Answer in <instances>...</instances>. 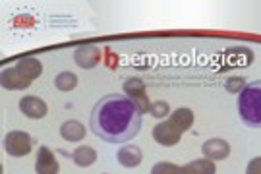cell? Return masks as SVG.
Masks as SVG:
<instances>
[{
    "mask_svg": "<svg viewBox=\"0 0 261 174\" xmlns=\"http://www.w3.org/2000/svg\"><path fill=\"white\" fill-rule=\"evenodd\" d=\"M89 128L107 143H126L140 134L141 112L126 95L111 93L95 103Z\"/></svg>",
    "mask_w": 261,
    "mask_h": 174,
    "instance_id": "6da1fadb",
    "label": "cell"
},
{
    "mask_svg": "<svg viewBox=\"0 0 261 174\" xmlns=\"http://www.w3.org/2000/svg\"><path fill=\"white\" fill-rule=\"evenodd\" d=\"M192 124H194V112L186 107L178 109L174 112H170L168 118L159 122L153 128V139L165 147L176 145V143H180L182 136L192 128Z\"/></svg>",
    "mask_w": 261,
    "mask_h": 174,
    "instance_id": "7a4b0ae2",
    "label": "cell"
},
{
    "mask_svg": "<svg viewBox=\"0 0 261 174\" xmlns=\"http://www.w3.org/2000/svg\"><path fill=\"white\" fill-rule=\"evenodd\" d=\"M41 73H43V64L39 62L37 58L28 56V58H21L16 66L2 70L0 82H2L4 89L18 91V89L29 87L33 83V80H37Z\"/></svg>",
    "mask_w": 261,
    "mask_h": 174,
    "instance_id": "3957f363",
    "label": "cell"
},
{
    "mask_svg": "<svg viewBox=\"0 0 261 174\" xmlns=\"http://www.w3.org/2000/svg\"><path fill=\"white\" fill-rule=\"evenodd\" d=\"M238 114L246 126L259 128L261 126V85L259 82H252L238 93Z\"/></svg>",
    "mask_w": 261,
    "mask_h": 174,
    "instance_id": "277c9868",
    "label": "cell"
},
{
    "mask_svg": "<svg viewBox=\"0 0 261 174\" xmlns=\"http://www.w3.org/2000/svg\"><path fill=\"white\" fill-rule=\"evenodd\" d=\"M4 149L10 157H25L33 149V138L23 130H12L4 138Z\"/></svg>",
    "mask_w": 261,
    "mask_h": 174,
    "instance_id": "5b68a950",
    "label": "cell"
},
{
    "mask_svg": "<svg viewBox=\"0 0 261 174\" xmlns=\"http://www.w3.org/2000/svg\"><path fill=\"white\" fill-rule=\"evenodd\" d=\"M124 93L138 107V110H140L141 114L149 110L151 103H149V97H147V89H145V83L141 82L140 78H128L124 82Z\"/></svg>",
    "mask_w": 261,
    "mask_h": 174,
    "instance_id": "8992f818",
    "label": "cell"
},
{
    "mask_svg": "<svg viewBox=\"0 0 261 174\" xmlns=\"http://www.w3.org/2000/svg\"><path fill=\"white\" fill-rule=\"evenodd\" d=\"M101 48L95 45H82L75 48L74 53V60L75 64L80 66V68H85V70H91L95 66L99 64V60H101Z\"/></svg>",
    "mask_w": 261,
    "mask_h": 174,
    "instance_id": "52a82bcc",
    "label": "cell"
},
{
    "mask_svg": "<svg viewBox=\"0 0 261 174\" xmlns=\"http://www.w3.org/2000/svg\"><path fill=\"white\" fill-rule=\"evenodd\" d=\"M19 110L28 116V118H45L48 112V107L47 103L43 101L41 97L37 95H28V97H23L21 101H19Z\"/></svg>",
    "mask_w": 261,
    "mask_h": 174,
    "instance_id": "ba28073f",
    "label": "cell"
},
{
    "mask_svg": "<svg viewBox=\"0 0 261 174\" xmlns=\"http://www.w3.org/2000/svg\"><path fill=\"white\" fill-rule=\"evenodd\" d=\"M60 165L58 159L55 157V153L48 149L47 145L39 147L37 161H35V172L37 174H58Z\"/></svg>",
    "mask_w": 261,
    "mask_h": 174,
    "instance_id": "9c48e42d",
    "label": "cell"
},
{
    "mask_svg": "<svg viewBox=\"0 0 261 174\" xmlns=\"http://www.w3.org/2000/svg\"><path fill=\"white\" fill-rule=\"evenodd\" d=\"M201 153H203L205 159H211V161H223V159L230 155V143L221 138L207 139L205 143L201 145Z\"/></svg>",
    "mask_w": 261,
    "mask_h": 174,
    "instance_id": "30bf717a",
    "label": "cell"
},
{
    "mask_svg": "<svg viewBox=\"0 0 261 174\" xmlns=\"http://www.w3.org/2000/svg\"><path fill=\"white\" fill-rule=\"evenodd\" d=\"M224 60H226L224 68H246L253 62V53L246 46H236L226 53Z\"/></svg>",
    "mask_w": 261,
    "mask_h": 174,
    "instance_id": "8fae6325",
    "label": "cell"
},
{
    "mask_svg": "<svg viewBox=\"0 0 261 174\" xmlns=\"http://www.w3.org/2000/svg\"><path fill=\"white\" fill-rule=\"evenodd\" d=\"M116 159H118V163L122 166H126V168H136V166L141 165V161H143V153H141V149L138 145H122L118 149V153H116Z\"/></svg>",
    "mask_w": 261,
    "mask_h": 174,
    "instance_id": "7c38bea8",
    "label": "cell"
},
{
    "mask_svg": "<svg viewBox=\"0 0 261 174\" xmlns=\"http://www.w3.org/2000/svg\"><path fill=\"white\" fill-rule=\"evenodd\" d=\"M60 136L66 141L77 143V141H82L85 138V126L80 120H66L64 124L60 126Z\"/></svg>",
    "mask_w": 261,
    "mask_h": 174,
    "instance_id": "4fadbf2b",
    "label": "cell"
},
{
    "mask_svg": "<svg viewBox=\"0 0 261 174\" xmlns=\"http://www.w3.org/2000/svg\"><path fill=\"white\" fill-rule=\"evenodd\" d=\"M217 166L211 159H197L188 165L180 166V174H215Z\"/></svg>",
    "mask_w": 261,
    "mask_h": 174,
    "instance_id": "5bb4252c",
    "label": "cell"
},
{
    "mask_svg": "<svg viewBox=\"0 0 261 174\" xmlns=\"http://www.w3.org/2000/svg\"><path fill=\"white\" fill-rule=\"evenodd\" d=\"M72 161H74L77 166H91L97 161V151H95L93 147L89 145H80L74 149V153H72Z\"/></svg>",
    "mask_w": 261,
    "mask_h": 174,
    "instance_id": "9a60e30c",
    "label": "cell"
},
{
    "mask_svg": "<svg viewBox=\"0 0 261 174\" xmlns=\"http://www.w3.org/2000/svg\"><path fill=\"white\" fill-rule=\"evenodd\" d=\"M77 85V76L74 72H60L55 78V87L58 91H72Z\"/></svg>",
    "mask_w": 261,
    "mask_h": 174,
    "instance_id": "2e32d148",
    "label": "cell"
},
{
    "mask_svg": "<svg viewBox=\"0 0 261 174\" xmlns=\"http://www.w3.org/2000/svg\"><path fill=\"white\" fill-rule=\"evenodd\" d=\"M147 112L159 120L168 118V114H170V105H168L167 101H155L149 105V110H147Z\"/></svg>",
    "mask_w": 261,
    "mask_h": 174,
    "instance_id": "e0dca14e",
    "label": "cell"
},
{
    "mask_svg": "<svg viewBox=\"0 0 261 174\" xmlns=\"http://www.w3.org/2000/svg\"><path fill=\"white\" fill-rule=\"evenodd\" d=\"M246 85H248L246 78H240V76L228 78V80L224 82V87H226V91H228V93H234V95H238V93L242 91Z\"/></svg>",
    "mask_w": 261,
    "mask_h": 174,
    "instance_id": "ac0fdd59",
    "label": "cell"
},
{
    "mask_svg": "<svg viewBox=\"0 0 261 174\" xmlns=\"http://www.w3.org/2000/svg\"><path fill=\"white\" fill-rule=\"evenodd\" d=\"M151 174H180V168L168 161H161L157 165H153Z\"/></svg>",
    "mask_w": 261,
    "mask_h": 174,
    "instance_id": "d6986e66",
    "label": "cell"
},
{
    "mask_svg": "<svg viewBox=\"0 0 261 174\" xmlns=\"http://www.w3.org/2000/svg\"><path fill=\"white\" fill-rule=\"evenodd\" d=\"M261 172V157H253L252 161L248 163L246 174H259Z\"/></svg>",
    "mask_w": 261,
    "mask_h": 174,
    "instance_id": "ffe728a7",
    "label": "cell"
}]
</instances>
